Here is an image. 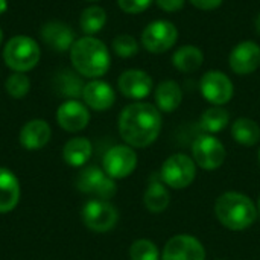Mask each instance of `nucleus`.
<instances>
[{"label": "nucleus", "mask_w": 260, "mask_h": 260, "mask_svg": "<svg viewBox=\"0 0 260 260\" xmlns=\"http://www.w3.org/2000/svg\"><path fill=\"white\" fill-rule=\"evenodd\" d=\"M117 126L120 137L128 146L148 148L161 133V113L152 104L134 102L122 110Z\"/></svg>", "instance_id": "obj_1"}, {"label": "nucleus", "mask_w": 260, "mask_h": 260, "mask_svg": "<svg viewBox=\"0 0 260 260\" xmlns=\"http://www.w3.org/2000/svg\"><path fill=\"white\" fill-rule=\"evenodd\" d=\"M70 61L75 72L82 78L99 79L111 67V55L107 44L90 35L78 38L70 49Z\"/></svg>", "instance_id": "obj_2"}, {"label": "nucleus", "mask_w": 260, "mask_h": 260, "mask_svg": "<svg viewBox=\"0 0 260 260\" xmlns=\"http://www.w3.org/2000/svg\"><path fill=\"white\" fill-rule=\"evenodd\" d=\"M215 215L225 229L242 232L257 221L259 212L250 197L239 192H225L215 203Z\"/></svg>", "instance_id": "obj_3"}, {"label": "nucleus", "mask_w": 260, "mask_h": 260, "mask_svg": "<svg viewBox=\"0 0 260 260\" xmlns=\"http://www.w3.org/2000/svg\"><path fill=\"white\" fill-rule=\"evenodd\" d=\"M40 58V44L29 35H14L3 47V61L12 72H30L38 66Z\"/></svg>", "instance_id": "obj_4"}, {"label": "nucleus", "mask_w": 260, "mask_h": 260, "mask_svg": "<svg viewBox=\"0 0 260 260\" xmlns=\"http://www.w3.org/2000/svg\"><path fill=\"white\" fill-rule=\"evenodd\" d=\"M197 177V163L186 154L168 157L160 169V180L171 189L181 190L189 187Z\"/></svg>", "instance_id": "obj_5"}, {"label": "nucleus", "mask_w": 260, "mask_h": 260, "mask_svg": "<svg viewBox=\"0 0 260 260\" xmlns=\"http://www.w3.org/2000/svg\"><path fill=\"white\" fill-rule=\"evenodd\" d=\"M76 187L82 193L94 195L98 200L108 201L117 193L116 180L108 177L104 169L98 166L84 168L76 178Z\"/></svg>", "instance_id": "obj_6"}, {"label": "nucleus", "mask_w": 260, "mask_h": 260, "mask_svg": "<svg viewBox=\"0 0 260 260\" xmlns=\"http://www.w3.org/2000/svg\"><path fill=\"white\" fill-rule=\"evenodd\" d=\"M178 40V29L169 20H154L142 32V46L151 53L171 50Z\"/></svg>", "instance_id": "obj_7"}, {"label": "nucleus", "mask_w": 260, "mask_h": 260, "mask_svg": "<svg viewBox=\"0 0 260 260\" xmlns=\"http://www.w3.org/2000/svg\"><path fill=\"white\" fill-rule=\"evenodd\" d=\"M82 222L87 229L96 233H107L113 230L119 221L117 209L104 200H90L82 207Z\"/></svg>", "instance_id": "obj_8"}, {"label": "nucleus", "mask_w": 260, "mask_h": 260, "mask_svg": "<svg viewBox=\"0 0 260 260\" xmlns=\"http://www.w3.org/2000/svg\"><path fill=\"white\" fill-rule=\"evenodd\" d=\"M192 155L197 166L204 171H215L224 165L227 152L219 139L212 134H203L193 140Z\"/></svg>", "instance_id": "obj_9"}, {"label": "nucleus", "mask_w": 260, "mask_h": 260, "mask_svg": "<svg viewBox=\"0 0 260 260\" xmlns=\"http://www.w3.org/2000/svg\"><path fill=\"white\" fill-rule=\"evenodd\" d=\"M137 168V154L128 145H116L110 148L102 160V169L113 180L129 177Z\"/></svg>", "instance_id": "obj_10"}, {"label": "nucleus", "mask_w": 260, "mask_h": 260, "mask_svg": "<svg viewBox=\"0 0 260 260\" xmlns=\"http://www.w3.org/2000/svg\"><path fill=\"white\" fill-rule=\"evenodd\" d=\"M200 91L203 98L212 105L222 107L232 101L235 87L232 79L221 70H209L201 76Z\"/></svg>", "instance_id": "obj_11"}, {"label": "nucleus", "mask_w": 260, "mask_h": 260, "mask_svg": "<svg viewBox=\"0 0 260 260\" xmlns=\"http://www.w3.org/2000/svg\"><path fill=\"white\" fill-rule=\"evenodd\" d=\"M161 260H206V250L195 236L177 235L166 242Z\"/></svg>", "instance_id": "obj_12"}, {"label": "nucleus", "mask_w": 260, "mask_h": 260, "mask_svg": "<svg viewBox=\"0 0 260 260\" xmlns=\"http://www.w3.org/2000/svg\"><path fill=\"white\" fill-rule=\"evenodd\" d=\"M56 123L67 133H79L90 123L88 107L78 99L64 101L56 110Z\"/></svg>", "instance_id": "obj_13"}, {"label": "nucleus", "mask_w": 260, "mask_h": 260, "mask_svg": "<svg viewBox=\"0 0 260 260\" xmlns=\"http://www.w3.org/2000/svg\"><path fill=\"white\" fill-rule=\"evenodd\" d=\"M119 91L133 101L140 102L152 91V78L142 69H128L117 79Z\"/></svg>", "instance_id": "obj_14"}, {"label": "nucleus", "mask_w": 260, "mask_h": 260, "mask_svg": "<svg viewBox=\"0 0 260 260\" xmlns=\"http://www.w3.org/2000/svg\"><path fill=\"white\" fill-rule=\"evenodd\" d=\"M229 64L236 75L254 73L260 67V46L251 40L236 44L230 53Z\"/></svg>", "instance_id": "obj_15"}, {"label": "nucleus", "mask_w": 260, "mask_h": 260, "mask_svg": "<svg viewBox=\"0 0 260 260\" xmlns=\"http://www.w3.org/2000/svg\"><path fill=\"white\" fill-rule=\"evenodd\" d=\"M41 40L46 46H49V49H52L53 52H70L75 40V32L72 30L70 26H67L64 21L59 20H52L43 24L41 30H40Z\"/></svg>", "instance_id": "obj_16"}, {"label": "nucleus", "mask_w": 260, "mask_h": 260, "mask_svg": "<svg viewBox=\"0 0 260 260\" xmlns=\"http://www.w3.org/2000/svg\"><path fill=\"white\" fill-rule=\"evenodd\" d=\"M82 99L88 108L94 111H107L116 102V91L108 82L102 79H91L84 87Z\"/></svg>", "instance_id": "obj_17"}, {"label": "nucleus", "mask_w": 260, "mask_h": 260, "mask_svg": "<svg viewBox=\"0 0 260 260\" xmlns=\"http://www.w3.org/2000/svg\"><path fill=\"white\" fill-rule=\"evenodd\" d=\"M52 137L50 125L43 119H32L20 129V145L27 151H38L44 148Z\"/></svg>", "instance_id": "obj_18"}, {"label": "nucleus", "mask_w": 260, "mask_h": 260, "mask_svg": "<svg viewBox=\"0 0 260 260\" xmlns=\"http://www.w3.org/2000/svg\"><path fill=\"white\" fill-rule=\"evenodd\" d=\"M21 189L15 174L6 168H0V215L12 212L20 201Z\"/></svg>", "instance_id": "obj_19"}, {"label": "nucleus", "mask_w": 260, "mask_h": 260, "mask_svg": "<svg viewBox=\"0 0 260 260\" xmlns=\"http://www.w3.org/2000/svg\"><path fill=\"white\" fill-rule=\"evenodd\" d=\"M154 99H155V107L160 110V113H172L183 102V90L177 81L166 79L157 85Z\"/></svg>", "instance_id": "obj_20"}, {"label": "nucleus", "mask_w": 260, "mask_h": 260, "mask_svg": "<svg viewBox=\"0 0 260 260\" xmlns=\"http://www.w3.org/2000/svg\"><path fill=\"white\" fill-rule=\"evenodd\" d=\"M84 87H85V82L82 81V76L78 72H73L70 69H64L58 72L53 79L55 91L66 99L82 98Z\"/></svg>", "instance_id": "obj_21"}, {"label": "nucleus", "mask_w": 260, "mask_h": 260, "mask_svg": "<svg viewBox=\"0 0 260 260\" xmlns=\"http://www.w3.org/2000/svg\"><path fill=\"white\" fill-rule=\"evenodd\" d=\"M93 154V145L87 137H73L62 148V158L72 168H82Z\"/></svg>", "instance_id": "obj_22"}, {"label": "nucleus", "mask_w": 260, "mask_h": 260, "mask_svg": "<svg viewBox=\"0 0 260 260\" xmlns=\"http://www.w3.org/2000/svg\"><path fill=\"white\" fill-rule=\"evenodd\" d=\"M143 203L151 213H163L168 209L171 203V193L166 189V184L160 180V175L158 178L152 177L151 183L145 190Z\"/></svg>", "instance_id": "obj_23"}, {"label": "nucleus", "mask_w": 260, "mask_h": 260, "mask_svg": "<svg viewBox=\"0 0 260 260\" xmlns=\"http://www.w3.org/2000/svg\"><path fill=\"white\" fill-rule=\"evenodd\" d=\"M204 62V53L200 47L193 44H186L178 47L172 55V66L181 73L197 72Z\"/></svg>", "instance_id": "obj_24"}, {"label": "nucleus", "mask_w": 260, "mask_h": 260, "mask_svg": "<svg viewBox=\"0 0 260 260\" xmlns=\"http://www.w3.org/2000/svg\"><path fill=\"white\" fill-rule=\"evenodd\" d=\"M232 137L242 146H254L260 142V126L248 117H239L232 125Z\"/></svg>", "instance_id": "obj_25"}, {"label": "nucleus", "mask_w": 260, "mask_h": 260, "mask_svg": "<svg viewBox=\"0 0 260 260\" xmlns=\"http://www.w3.org/2000/svg\"><path fill=\"white\" fill-rule=\"evenodd\" d=\"M230 123V113L224 107L212 105L207 108L201 119H200V126L206 134H218L224 131Z\"/></svg>", "instance_id": "obj_26"}, {"label": "nucleus", "mask_w": 260, "mask_h": 260, "mask_svg": "<svg viewBox=\"0 0 260 260\" xmlns=\"http://www.w3.org/2000/svg\"><path fill=\"white\" fill-rule=\"evenodd\" d=\"M107 12L102 6H98V5H91L88 8H85L82 12H81V17H79V26H81V30L85 34V35H96L99 34L105 24H107Z\"/></svg>", "instance_id": "obj_27"}, {"label": "nucleus", "mask_w": 260, "mask_h": 260, "mask_svg": "<svg viewBox=\"0 0 260 260\" xmlns=\"http://www.w3.org/2000/svg\"><path fill=\"white\" fill-rule=\"evenodd\" d=\"M5 90L12 99H23L30 90V79L26 73L14 72L5 82Z\"/></svg>", "instance_id": "obj_28"}, {"label": "nucleus", "mask_w": 260, "mask_h": 260, "mask_svg": "<svg viewBox=\"0 0 260 260\" xmlns=\"http://www.w3.org/2000/svg\"><path fill=\"white\" fill-rule=\"evenodd\" d=\"M131 260H161L158 247L149 239H137L129 247Z\"/></svg>", "instance_id": "obj_29"}, {"label": "nucleus", "mask_w": 260, "mask_h": 260, "mask_svg": "<svg viewBox=\"0 0 260 260\" xmlns=\"http://www.w3.org/2000/svg\"><path fill=\"white\" fill-rule=\"evenodd\" d=\"M111 49L120 58H131V56L137 55V52H139V41L133 35L120 34L113 40Z\"/></svg>", "instance_id": "obj_30"}, {"label": "nucleus", "mask_w": 260, "mask_h": 260, "mask_svg": "<svg viewBox=\"0 0 260 260\" xmlns=\"http://www.w3.org/2000/svg\"><path fill=\"white\" fill-rule=\"evenodd\" d=\"M152 2L154 0H117V5L125 14L136 15L145 12L152 5Z\"/></svg>", "instance_id": "obj_31"}, {"label": "nucleus", "mask_w": 260, "mask_h": 260, "mask_svg": "<svg viewBox=\"0 0 260 260\" xmlns=\"http://www.w3.org/2000/svg\"><path fill=\"white\" fill-rule=\"evenodd\" d=\"M157 6L168 12V14H172V12H178L184 8V3L186 0H155Z\"/></svg>", "instance_id": "obj_32"}, {"label": "nucleus", "mask_w": 260, "mask_h": 260, "mask_svg": "<svg viewBox=\"0 0 260 260\" xmlns=\"http://www.w3.org/2000/svg\"><path fill=\"white\" fill-rule=\"evenodd\" d=\"M197 9H201V11H213V9H218L224 0H189Z\"/></svg>", "instance_id": "obj_33"}, {"label": "nucleus", "mask_w": 260, "mask_h": 260, "mask_svg": "<svg viewBox=\"0 0 260 260\" xmlns=\"http://www.w3.org/2000/svg\"><path fill=\"white\" fill-rule=\"evenodd\" d=\"M8 11V0H0V15Z\"/></svg>", "instance_id": "obj_34"}, {"label": "nucleus", "mask_w": 260, "mask_h": 260, "mask_svg": "<svg viewBox=\"0 0 260 260\" xmlns=\"http://www.w3.org/2000/svg\"><path fill=\"white\" fill-rule=\"evenodd\" d=\"M254 26H256V32L259 34V37H260V14L256 17V23H254Z\"/></svg>", "instance_id": "obj_35"}, {"label": "nucleus", "mask_w": 260, "mask_h": 260, "mask_svg": "<svg viewBox=\"0 0 260 260\" xmlns=\"http://www.w3.org/2000/svg\"><path fill=\"white\" fill-rule=\"evenodd\" d=\"M2 43H3V29L0 27V46H2Z\"/></svg>", "instance_id": "obj_36"}, {"label": "nucleus", "mask_w": 260, "mask_h": 260, "mask_svg": "<svg viewBox=\"0 0 260 260\" xmlns=\"http://www.w3.org/2000/svg\"><path fill=\"white\" fill-rule=\"evenodd\" d=\"M256 206H257V212L260 213V197H259V200H257V204H256Z\"/></svg>", "instance_id": "obj_37"}, {"label": "nucleus", "mask_w": 260, "mask_h": 260, "mask_svg": "<svg viewBox=\"0 0 260 260\" xmlns=\"http://www.w3.org/2000/svg\"><path fill=\"white\" fill-rule=\"evenodd\" d=\"M87 2H99V0H87Z\"/></svg>", "instance_id": "obj_38"}, {"label": "nucleus", "mask_w": 260, "mask_h": 260, "mask_svg": "<svg viewBox=\"0 0 260 260\" xmlns=\"http://www.w3.org/2000/svg\"><path fill=\"white\" fill-rule=\"evenodd\" d=\"M259 163H260V151H259Z\"/></svg>", "instance_id": "obj_39"}]
</instances>
